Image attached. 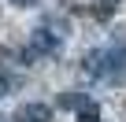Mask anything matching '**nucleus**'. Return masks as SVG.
<instances>
[{
    "instance_id": "2",
    "label": "nucleus",
    "mask_w": 126,
    "mask_h": 122,
    "mask_svg": "<svg viewBox=\"0 0 126 122\" xmlns=\"http://www.w3.org/2000/svg\"><path fill=\"white\" fill-rule=\"evenodd\" d=\"M52 118V107L48 104H26L19 111V122H48Z\"/></svg>"
},
{
    "instance_id": "3",
    "label": "nucleus",
    "mask_w": 126,
    "mask_h": 122,
    "mask_svg": "<svg viewBox=\"0 0 126 122\" xmlns=\"http://www.w3.org/2000/svg\"><path fill=\"white\" fill-rule=\"evenodd\" d=\"M33 48L37 52H59V37H52L48 30H33Z\"/></svg>"
},
{
    "instance_id": "4",
    "label": "nucleus",
    "mask_w": 126,
    "mask_h": 122,
    "mask_svg": "<svg viewBox=\"0 0 126 122\" xmlns=\"http://www.w3.org/2000/svg\"><path fill=\"white\" fill-rule=\"evenodd\" d=\"M15 4H19V8H33V4H37V0H15Z\"/></svg>"
},
{
    "instance_id": "1",
    "label": "nucleus",
    "mask_w": 126,
    "mask_h": 122,
    "mask_svg": "<svg viewBox=\"0 0 126 122\" xmlns=\"http://www.w3.org/2000/svg\"><path fill=\"white\" fill-rule=\"evenodd\" d=\"M104 59H108V63L100 67V74H104L108 81L122 85V81H126V41H122V44H115V48H111Z\"/></svg>"
}]
</instances>
